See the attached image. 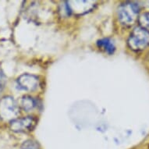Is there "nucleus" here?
Returning a JSON list of instances; mask_svg holds the SVG:
<instances>
[{
  "label": "nucleus",
  "mask_w": 149,
  "mask_h": 149,
  "mask_svg": "<svg viewBox=\"0 0 149 149\" xmlns=\"http://www.w3.org/2000/svg\"><path fill=\"white\" fill-rule=\"evenodd\" d=\"M127 44L134 51H142L149 45V31L138 26L130 34Z\"/></svg>",
  "instance_id": "nucleus-1"
},
{
  "label": "nucleus",
  "mask_w": 149,
  "mask_h": 149,
  "mask_svg": "<svg viewBox=\"0 0 149 149\" xmlns=\"http://www.w3.org/2000/svg\"><path fill=\"white\" fill-rule=\"evenodd\" d=\"M139 5L133 2L121 4L118 9V18L120 22L125 26H130L137 20L139 14Z\"/></svg>",
  "instance_id": "nucleus-2"
},
{
  "label": "nucleus",
  "mask_w": 149,
  "mask_h": 149,
  "mask_svg": "<svg viewBox=\"0 0 149 149\" xmlns=\"http://www.w3.org/2000/svg\"><path fill=\"white\" fill-rule=\"evenodd\" d=\"M19 114V106L14 98L6 96L0 100V118L5 121H12L17 119Z\"/></svg>",
  "instance_id": "nucleus-3"
},
{
  "label": "nucleus",
  "mask_w": 149,
  "mask_h": 149,
  "mask_svg": "<svg viewBox=\"0 0 149 149\" xmlns=\"http://www.w3.org/2000/svg\"><path fill=\"white\" fill-rule=\"evenodd\" d=\"M95 6L94 1H68L65 3L64 10L68 15H82L91 11Z\"/></svg>",
  "instance_id": "nucleus-4"
},
{
  "label": "nucleus",
  "mask_w": 149,
  "mask_h": 149,
  "mask_svg": "<svg viewBox=\"0 0 149 149\" xmlns=\"http://www.w3.org/2000/svg\"><path fill=\"white\" fill-rule=\"evenodd\" d=\"M37 124V120L32 116L17 118L10 122V129L17 133L29 132Z\"/></svg>",
  "instance_id": "nucleus-5"
},
{
  "label": "nucleus",
  "mask_w": 149,
  "mask_h": 149,
  "mask_svg": "<svg viewBox=\"0 0 149 149\" xmlns=\"http://www.w3.org/2000/svg\"><path fill=\"white\" fill-rule=\"evenodd\" d=\"M17 84L18 88L21 90L32 91L38 87L39 80L36 76L25 73L17 78Z\"/></svg>",
  "instance_id": "nucleus-6"
},
{
  "label": "nucleus",
  "mask_w": 149,
  "mask_h": 149,
  "mask_svg": "<svg viewBox=\"0 0 149 149\" xmlns=\"http://www.w3.org/2000/svg\"><path fill=\"white\" fill-rule=\"evenodd\" d=\"M38 103L35 98H32L31 96H24L20 101V105L24 111L30 112L36 107Z\"/></svg>",
  "instance_id": "nucleus-7"
},
{
  "label": "nucleus",
  "mask_w": 149,
  "mask_h": 149,
  "mask_svg": "<svg viewBox=\"0 0 149 149\" xmlns=\"http://www.w3.org/2000/svg\"><path fill=\"white\" fill-rule=\"evenodd\" d=\"M97 44L101 49H102L109 54H113L116 50L115 45L109 38H102L99 40Z\"/></svg>",
  "instance_id": "nucleus-8"
},
{
  "label": "nucleus",
  "mask_w": 149,
  "mask_h": 149,
  "mask_svg": "<svg viewBox=\"0 0 149 149\" xmlns=\"http://www.w3.org/2000/svg\"><path fill=\"white\" fill-rule=\"evenodd\" d=\"M21 149H40L39 145L33 140H28L23 143Z\"/></svg>",
  "instance_id": "nucleus-9"
},
{
  "label": "nucleus",
  "mask_w": 149,
  "mask_h": 149,
  "mask_svg": "<svg viewBox=\"0 0 149 149\" xmlns=\"http://www.w3.org/2000/svg\"><path fill=\"white\" fill-rule=\"evenodd\" d=\"M140 26L142 27H144L148 31L149 30V13L143 14L141 17H140L139 19Z\"/></svg>",
  "instance_id": "nucleus-10"
},
{
  "label": "nucleus",
  "mask_w": 149,
  "mask_h": 149,
  "mask_svg": "<svg viewBox=\"0 0 149 149\" xmlns=\"http://www.w3.org/2000/svg\"><path fill=\"white\" fill-rule=\"evenodd\" d=\"M6 83V77L4 73L2 71V70L0 69V91H2V89L3 88L4 85H5Z\"/></svg>",
  "instance_id": "nucleus-11"
}]
</instances>
